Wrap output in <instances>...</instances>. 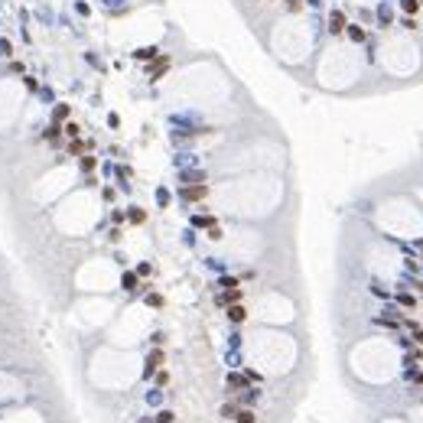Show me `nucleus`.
Wrapping results in <instances>:
<instances>
[{"label": "nucleus", "mask_w": 423, "mask_h": 423, "mask_svg": "<svg viewBox=\"0 0 423 423\" xmlns=\"http://www.w3.org/2000/svg\"><path fill=\"white\" fill-rule=\"evenodd\" d=\"M238 423H254V410H235Z\"/></svg>", "instance_id": "20e7f679"}, {"label": "nucleus", "mask_w": 423, "mask_h": 423, "mask_svg": "<svg viewBox=\"0 0 423 423\" xmlns=\"http://www.w3.org/2000/svg\"><path fill=\"white\" fill-rule=\"evenodd\" d=\"M133 283H137V277L127 274V277H124V287H127V290H133Z\"/></svg>", "instance_id": "9d476101"}, {"label": "nucleus", "mask_w": 423, "mask_h": 423, "mask_svg": "<svg viewBox=\"0 0 423 423\" xmlns=\"http://www.w3.org/2000/svg\"><path fill=\"white\" fill-rule=\"evenodd\" d=\"M417 7H420L417 0H404V10H407V13H417Z\"/></svg>", "instance_id": "6e6552de"}, {"label": "nucleus", "mask_w": 423, "mask_h": 423, "mask_svg": "<svg viewBox=\"0 0 423 423\" xmlns=\"http://www.w3.org/2000/svg\"><path fill=\"white\" fill-rule=\"evenodd\" d=\"M160 361H163V355H160V352H153V355H150V358H147V375H150L153 368H160Z\"/></svg>", "instance_id": "39448f33"}, {"label": "nucleus", "mask_w": 423, "mask_h": 423, "mask_svg": "<svg viewBox=\"0 0 423 423\" xmlns=\"http://www.w3.org/2000/svg\"><path fill=\"white\" fill-rule=\"evenodd\" d=\"M287 7L290 10H303V0H287Z\"/></svg>", "instance_id": "9b49d317"}, {"label": "nucleus", "mask_w": 423, "mask_h": 423, "mask_svg": "<svg viewBox=\"0 0 423 423\" xmlns=\"http://www.w3.org/2000/svg\"><path fill=\"white\" fill-rule=\"evenodd\" d=\"M414 336H417V342H420V345H423V329H417V332H414Z\"/></svg>", "instance_id": "f8f14e48"}, {"label": "nucleus", "mask_w": 423, "mask_h": 423, "mask_svg": "<svg viewBox=\"0 0 423 423\" xmlns=\"http://www.w3.org/2000/svg\"><path fill=\"white\" fill-rule=\"evenodd\" d=\"M153 55H157V49H140V52H137V59L143 62V59H153Z\"/></svg>", "instance_id": "0eeeda50"}, {"label": "nucleus", "mask_w": 423, "mask_h": 423, "mask_svg": "<svg viewBox=\"0 0 423 423\" xmlns=\"http://www.w3.org/2000/svg\"><path fill=\"white\" fill-rule=\"evenodd\" d=\"M205 192H209V189H205V186H192V189H186V192H182V196H186V199H189V202H196V199H202V196H205Z\"/></svg>", "instance_id": "f03ea898"}, {"label": "nucleus", "mask_w": 423, "mask_h": 423, "mask_svg": "<svg viewBox=\"0 0 423 423\" xmlns=\"http://www.w3.org/2000/svg\"><path fill=\"white\" fill-rule=\"evenodd\" d=\"M244 316H248L244 313V306H228V319L231 322H244Z\"/></svg>", "instance_id": "7ed1b4c3"}, {"label": "nucleus", "mask_w": 423, "mask_h": 423, "mask_svg": "<svg viewBox=\"0 0 423 423\" xmlns=\"http://www.w3.org/2000/svg\"><path fill=\"white\" fill-rule=\"evenodd\" d=\"M241 384H244V378H238V375L228 378V387H241Z\"/></svg>", "instance_id": "1a4fd4ad"}, {"label": "nucleus", "mask_w": 423, "mask_h": 423, "mask_svg": "<svg viewBox=\"0 0 423 423\" xmlns=\"http://www.w3.org/2000/svg\"><path fill=\"white\" fill-rule=\"evenodd\" d=\"M329 30H332V33H342V30H345V16H342V13H332V16H329Z\"/></svg>", "instance_id": "f257e3e1"}, {"label": "nucleus", "mask_w": 423, "mask_h": 423, "mask_svg": "<svg viewBox=\"0 0 423 423\" xmlns=\"http://www.w3.org/2000/svg\"><path fill=\"white\" fill-rule=\"evenodd\" d=\"M348 36H352V40H355V42H361V40H365V33H361V30H358V26H348Z\"/></svg>", "instance_id": "423d86ee"}]
</instances>
